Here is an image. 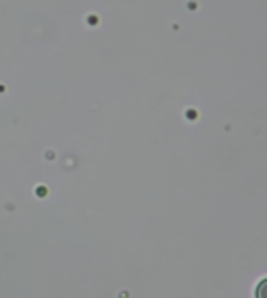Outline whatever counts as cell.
<instances>
[{
	"label": "cell",
	"mask_w": 267,
	"mask_h": 298,
	"mask_svg": "<svg viewBox=\"0 0 267 298\" xmlns=\"http://www.w3.org/2000/svg\"><path fill=\"white\" fill-rule=\"evenodd\" d=\"M255 296H257V298H267V277H265L263 282H259V286H257V290H255Z\"/></svg>",
	"instance_id": "1"
}]
</instances>
